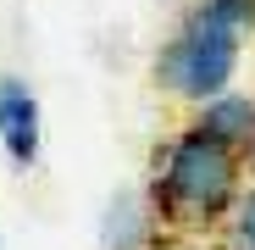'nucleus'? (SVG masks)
<instances>
[{"label":"nucleus","instance_id":"nucleus-1","mask_svg":"<svg viewBox=\"0 0 255 250\" xmlns=\"http://www.w3.org/2000/svg\"><path fill=\"white\" fill-rule=\"evenodd\" d=\"M244 184H250V178H244L239 150L205 139L194 122H183L178 134H166V139L150 150L144 200H150L161 234L211 239V234H222V223L233 217Z\"/></svg>","mask_w":255,"mask_h":250},{"label":"nucleus","instance_id":"nucleus-2","mask_svg":"<svg viewBox=\"0 0 255 250\" xmlns=\"http://www.w3.org/2000/svg\"><path fill=\"white\" fill-rule=\"evenodd\" d=\"M239 61H244V33L233 22H222L205 0H194V6L178 17V28L161 39L150 72H155V89L166 100L200 111L205 100L239 89V83H233L239 78Z\"/></svg>","mask_w":255,"mask_h":250},{"label":"nucleus","instance_id":"nucleus-3","mask_svg":"<svg viewBox=\"0 0 255 250\" xmlns=\"http://www.w3.org/2000/svg\"><path fill=\"white\" fill-rule=\"evenodd\" d=\"M0 150L17 173L39 167V150H45V106H39L28 78H0Z\"/></svg>","mask_w":255,"mask_h":250},{"label":"nucleus","instance_id":"nucleus-4","mask_svg":"<svg viewBox=\"0 0 255 250\" xmlns=\"http://www.w3.org/2000/svg\"><path fill=\"white\" fill-rule=\"evenodd\" d=\"M95 239H100V250H155L161 223H155V212H150L144 189H117V195L106 200V212H100Z\"/></svg>","mask_w":255,"mask_h":250},{"label":"nucleus","instance_id":"nucleus-5","mask_svg":"<svg viewBox=\"0 0 255 250\" xmlns=\"http://www.w3.org/2000/svg\"><path fill=\"white\" fill-rule=\"evenodd\" d=\"M189 122H194L205 139H217V145H228V150H244L250 134H255V95L228 89V95H217V100H205Z\"/></svg>","mask_w":255,"mask_h":250},{"label":"nucleus","instance_id":"nucleus-6","mask_svg":"<svg viewBox=\"0 0 255 250\" xmlns=\"http://www.w3.org/2000/svg\"><path fill=\"white\" fill-rule=\"evenodd\" d=\"M217 250H255V184H244L233 217H228L222 234H217Z\"/></svg>","mask_w":255,"mask_h":250},{"label":"nucleus","instance_id":"nucleus-7","mask_svg":"<svg viewBox=\"0 0 255 250\" xmlns=\"http://www.w3.org/2000/svg\"><path fill=\"white\" fill-rule=\"evenodd\" d=\"M222 22H233L239 33H255V0H205Z\"/></svg>","mask_w":255,"mask_h":250},{"label":"nucleus","instance_id":"nucleus-8","mask_svg":"<svg viewBox=\"0 0 255 250\" xmlns=\"http://www.w3.org/2000/svg\"><path fill=\"white\" fill-rule=\"evenodd\" d=\"M155 250H211V245H205V239H183V234H161Z\"/></svg>","mask_w":255,"mask_h":250},{"label":"nucleus","instance_id":"nucleus-9","mask_svg":"<svg viewBox=\"0 0 255 250\" xmlns=\"http://www.w3.org/2000/svg\"><path fill=\"white\" fill-rule=\"evenodd\" d=\"M239 161H244V178H250V184H255V134H250V145H244V150H239Z\"/></svg>","mask_w":255,"mask_h":250}]
</instances>
